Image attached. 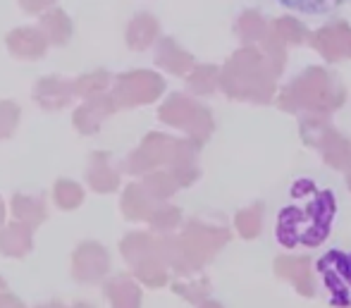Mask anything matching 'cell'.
<instances>
[{
	"instance_id": "obj_1",
	"label": "cell",
	"mask_w": 351,
	"mask_h": 308,
	"mask_svg": "<svg viewBox=\"0 0 351 308\" xmlns=\"http://www.w3.org/2000/svg\"><path fill=\"white\" fill-rule=\"evenodd\" d=\"M335 213L337 203L330 189H318L308 180L294 182L289 203L278 217V241L287 248L323 244L332 230Z\"/></svg>"
},
{
	"instance_id": "obj_17",
	"label": "cell",
	"mask_w": 351,
	"mask_h": 308,
	"mask_svg": "<svg viewBox=\"0 0 351 308\" xmlns=\"http://www.w3.org/2000/svg\"><path fill=\"white\" fill-rule=\"evenodd\" d=\"M122 211L127 217H141L143 215V203L139 196V187H130L122 196Z\"/></svg>"
},
{
	"instance_id": "obj_20",
	"label": "cell",
	"mask_w": 351,
	"mask_h": 308,
	"mask_svg": "<svg viewBox=\"0 0 351 308\" xmlns=\"http://www.w3.org/2000/svg\"><path fill=\"white\" fill-rule=\"evenodd\" d=\"M34 308H67L65 304H60V301H48V304H38Z\"/></svg>"
},
{
	"instance_id": "obj_22",
	"label": "cell",
	"mask_w": 351,
	"mask_h": 308,
	"mask_svg": "<svg viewBox=\"0 0 351 308\" xmlns=\"http://www.w3.org/2000/svg\"><path fill=\"white\" fill-rule=\"evenodd\" d=\"M72 308H93L91 304H86V301H79V304H74Z\"/></svg>"
},
{
	"instance_id": "obj_14",
	"label": "cell",
	"mask_w": 351,
	"mask_h": 308,
	"mask_svg": "<svg viewBox=\"0 0 351 308\" xmlns=\"http://www.w3.org/2000/svg\"><path fill=\"white\" fill-rule=\"evenodd\" d=\"M53 201L62 211H77L84 203V189L72 180H58L53 187Z\"/></svg>"
},
{
	"instance_id": "obj_10",
	"label": "cell",
	"mask_w": 351,
	"mask_h": 308,
	"mask_svg": "<svg viewBox=\"0 0 351 308\" xmlns=\"http://www.w3.org/2000/svg\"><path fill=\"white\" fill-rule=\"evenodd\" d=\"M86 182L96 193H110L120 185V177H117V172L110 167L108 156L103 151L91 153V161H88V170H86Z\"/></svg>"
},
{
	"instance_id": "obj_4",
	"label": "cell",
	"mask_w": 351,
	"mask_h": 308,
	"mask_svg": "<svg viewBox=\"0 0 351 308\" xmlns=\"http://www.w3.org/2000/svg\"><path fill=\"white\" fill-rule=\"evenodd\" d=\"M115 106H117L115 98L103 96V93L91 96V98H84V103L74 110V117H72L77 132L86 134V137L96 134L98 129H101V124L115 112Z\"/></svg>"
},
{
	"instance_id": "obj_12",
	"label": "cell",
	"mask_w": 351,
	"mask_h": 308,
	"mask_svg": "<svg viewBox=\"0 0 351 308\" xmlns=\"http://www.w3.org/2000/svg\"><path fill=\"white\" fill-rule=\"evenodd\" d=\"M106 299L112 308H139V289L130 277H112L106 282Z\"/></svg>"
},
{
	"instance_id": "obj_6",
	"label": "cell",
	"mask_w": 351,
	"mask_h": 308,
	"mask_svg": "<svg viewBox=\"0 0 351 308\" xmlns=\"http://www.w3.org/2000/svg\"><path fill=\"white\" fill-rule=\"evenodd\" d=\"M77 96L74 84L65 82L60 77H43L34 86V101L43 108V110H62L72 103V98Z\"/></svg>"
},
{
	"instance_id": "obj_23",
	"label": "cell",
	"mask_w": 351,
	"mask_h": 308,
	"mask_svg": "<svg viewBox=\"0 0 351 308\" xmlns=\"http://www.w3.org/2000/svg\"><path fill=\"white\" fill-rule=\"evenodd\" d=\"M5 289H8V282H5L3 277H0V292H5Z\"/></svg>"
},
{
	"instance_id": "obj_2",
	"label": "cell",
	"mask_w": 351,
	"mask_h": 308,
	"mask_svg": "<svg viewBox=\"0 0 351 308\" xmlns=\"http://www.w3.org/2000/svg\"><path fill=\"white\" fill-rule=\"evenodd\" d=\"M318 272L328 287L330 301L335 306H347L351 301V253L328 251L318 261Z\"/></svg>"
},
{
	"instance_id": "obj_11",
	"label": "cell",
	"mask_w": 351,
	"mask_h": 308,
	"mask_svg": "<svg viewBox=\"0 0 351 308\" xmlns=\"http://www.w3.org/2000/svg\"><path fill=\"white\" fill-rule=\"evenodd\" d=\"M12 215L14 220L24 222L32 230H36L38 225H43L48 217L46 203L38 196H27V193H14L12 196Z\"/></svg>"
},
{
	"instance_id": "obj_9",
	"label": "cell",
	"mask_w": 351,
	"mask_h": 308,
	"mask_svg": "<svg viewBox=\"0 0 351 308\" xmlns=\"http://www.w3.org/2000/svg\"><path fill=\"white\" fill-rule=\"evenodd\" d=\"M34 248V230L14 220L0 230V253L8 258H24Z\"/></svg>"
},
{
	"instance_id": "obj_3",
	"label": "cell",
	"mask_w": 351,
	"mask_h": 308,
	"mask_svg": "<svg viewBox=\"0 0 351 308\" xmlns=\"http://www.w3.org/2000/svg\"><path fill=\"white\" fill-rule=\"evenodd\" d=\"M110 270V253L98 241H82L72 253V277L84 285L101 282Z\"/></svg>"
},
{
	"instance_id": "obj_7",
	"label": "cell",
	"mask_w": 351,
	"mask_h": 308,
	"mask_svg": "<svg viewBox=\"0 0 351 308\" xmlns=\"http://www.w3.org/2000/svg\"><path fill=\"white\" fill-rule=\"evenodd\" d=\"M156 91H158V82L151 74L134 72V74H122V77L117 79L112 98H115L117 106H134V103L153 98Z\"/></svg>"
},
{
	"instance_id": "obj_19",
	"label": "cell",
	"mask_w": 351,
	"mask_h": 308,
	"mask_svg": "<svg viewBox=\"0 0 351 308\" xmlns=\"http://www.w3.org/2000/svg\"><path fill=\"white\" fill-rule=\"evenodd\" d=\"M0 308H27V306H24V301L19 299V296L10 294V292L5 289V292H0Z\"/></svg>"
},
{
	"instance_id": "obj_21",
	"label": "cell",
	"mask_w": 351,
	"mask_h": 308,
	"mask_svg": "<svg viewBox=\"0 0 351 308\" xmlns=\"http://www.w3.org/2000/svg\"><path fill=\"white\" fill-rule=\"evenodd\" d=\"M5 222V203H3V198H0V225Z\"/></svg>"
},
{
	"instance_id": "obj_16",
	"label": "cell",
	"mask_w": 351,
	"mask_h": 308,
	"mask_svg": "<svg viewBox=\"0 0 351 308\" xmlns=\"http://www.w3.org/2000/svg\"><path fill=\"white\" fill-rule=\"evenodd\" d=\"M19 117H22V110L14 101H0V141L3 139H10L14 134L19 124Z\"/></svg>"
},
{
	"instance_id": "obj_5",
	"label": "cell",
	"mask_w": 351,
	"mask_h": 308,
	"mask_svg": "<svg viewBox=\"0 0 351 308\" xmlns=\"http://www.w3.org/2000/svg\"><path fill=\"white\" fill-rule=\"evenodd\" d=\"M48 46H51V41L43 34V29L19 27L8 34V51L19 60H38L46 56Z\"/></svg>"
},
{
	"instance_id": "obj_18",
	"label": "cell",
	"mask_w": 351,
	"mask_h": 308,
	"mask_svg": "<svg viewBox=\"0 0 351 308\" xmlns=\"http://www.w3.org/2000/svg\"><path fill=\"white\" fill-rule=\"evenodd\" d=\"M24 12L29 14H36V12H43V10H51L56 5V0H19Z\"/></svg>"
},
{
	"instance_id": "obj_8",
	"label": "cell",
	"mask_w": 351,
	"mask_h": 308,
	"mask_svg": "<svg viewBox=\"0 0 351 308\" xmlns=\"http://www.w3.org/2000/svg\"><path fill=\"white\" fill-rule=\"evenodd\" d=\"M278 8L287 12L296 14V17L306 19H325L337 14L342 8H347L351 0H273Z\"/></svg>"
},
{
	"instance_id": "obj_15",
	"label": "cell",
	"mask_w": 351,
	"mask_h": 308,
	"mask_svg": "<svg viewBox=\"0 0 351 308\" xmlns=\"http://www.w3.org/2000/svg\"><path fill=\"white\" fill-rule=\"evenodd\" d=\"M108 84H110V74L103 72V69H93V72L82 74V77L74 82V91H77V96H82V98H91V96H98V93L106 91Z\"/></svg>"
},
{
	"instance_id": "obj_13",
	"label": "cell",
	"mask_w": 351,
	"mask_h": 308,
	"mask_svg": "<svg viewBox=\"0 0 351 308\" xmlns=\"http://www.w3.org/2000/svg\"><path fill=\"white\" fill-rule=\"evenodd\" d=\"M41 29L53 46H62V43H67L72 36V19L67 17L65 10L51 8L41 17Z\"/></svg>"
}]
</instances>
